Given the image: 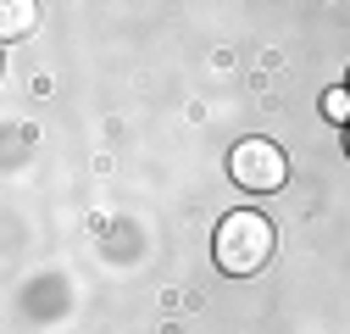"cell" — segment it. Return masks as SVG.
Here are the masks:
<instances>
[{
    "instance_id": "obj_1",
    "label": "cell",
    "mask_w": 350,
    "mask_h": 334,
    "mask_svg": "<svg viewBox=\"0 0 350 334\" xmlns=\"http://www.w3.org/2000/svg\"><path fill=\"white\" fill-rule=\"evenodd\" d=\"M273 262V223L261 212H228L217 223V268L234 273V279H250Z\"/></svg>"
},
{
    "instance_id": "obj_2",
    "label": "cell",
    "mask_w": 350,
    "mask_h": 334,
    "mask_svg": "<svg viewBox=\"0 0 350 334\" xmlns=\"http://www.w3.org/2000/svg\"><path fill=\"white\" fill-rule=\"evenodd\" d=\"M228 173H234L239 190L273 195V190H284V179H289V156H284L273 140H239V145L228 151Z\"/></svg>"
},
{
    "instance_id": "obj_3",
    "label": "cell",
    "mask_w": 350,
    "mask_h": 334,
    "mask_svg": "<svg viewBox=\"0 0 350 334\" xmlns=\"http://www.w3.org/2000/svg\"><path fill=\"white\" fill-rule=\"evenodd\" d=\"M33 28H39V6L33 0H6V6H0V39H23Z\"/></svg>"
},
{
    "instance_id": "obj_4",
    "label": "cell",
    "mask_w": 350,
    "mask_h": 334,
    "mask_svg": "<svg viewBox=\"0 0 350 334\" xmlns=\"http://www.w3.org/2000/svg\"><path fill=\"white\" fill-rule=\"evenodd\" d=\"M323 117L350 129V90H328V95H323Z\"/></svg>"
},
{
    "instance_id": "obj_5",
    "label": "cell",
    "mask_w": 350,
    "mask_h": 334,
    "mask_svg": "<svg viewBox=\"0 0 350 334\" xmlns=\"http://www.w3.org/2000/svg\"><path fill=\"white\" fill-rule=\"evenodd\" d=\"M345 151H350V129H345Z\"/></svg>"
}]
</instances>
